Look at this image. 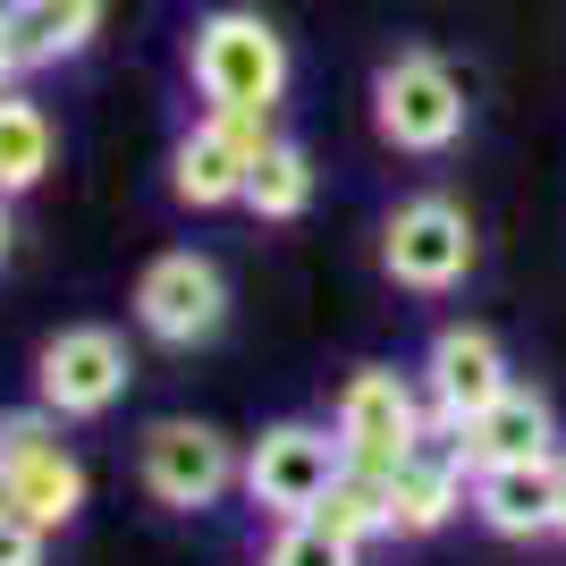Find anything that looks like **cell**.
<instances>
[{
    "label": "cell",
    "instance_id": "7c38bea8",
    "mask_svg": "<svg viewBox=\"0 0 566 566\" xmlns=\"http://www.w3.org/2000/svg\"><path fill=\"white\" fill-rule=\"evenodd\" d=\"M473 516L507 533V542H533V533H558V457H516V465H473Z\"/></svg>",
    "mask_w": 566,
    "mask_h": 566
},
{
    "label": "cell",
    "instance_id": "3957f363",
    "mask_svg": "<svg viewBox=\"0 0 566 566\" xmlns=\"http://www.w3.org/2000/svg\"><path fill=\"white\" fill-rule=\"evenodd\" d=\"M262 144H271V111H212L203 127L178 136V153H169V195L195 203V212L245 203V178H254Z\"/></svg>",
    "mask_w": 566,
    "mask_h": 566
},
{
    "label": "cell",
    "instance_id": "7402d4cb",
    "mask_svg": "<svg viewBox=\"0 0 566 566\" xmlns=\"http://www.w3.org/2000/svg\"><path fill=\"white\" fill-rule=\"evenodd\" d=\"M558 533H566V457H558Z\"/></svg>",
    "mask_w": 566,
    "mask_h": 566
},
{
    "label": "cell",
    "instance_id": "30bf717a",
    "mask_svg": "<svg viewBox=\"0 0 566 566\" xmlns=\"http://www.w3.org/2000/svg\"><path fill=\"white\" fill-rule=\"evenodd\" d=\"M34 389H43V406L60 415V423H85V415H111L118 389H127V347H118L111 331H60L43 347V364H34Z\"/></svg>",
    "mask_w": 566,
    "mask_h": 566
},
{
    "label": "cell",
    "instance_id": "e0dca14e",
    "mask_svg": "<svg viewBox=\"0 0 566 566\" xmlns=\"http://www.w3.org/2000/svg\"><path fill=\"white\" fill-rule=\"evenodd\" d=\"M51 169V118L25 94H0V195H25Z\"/></svg>",
    "mask_w": 566,
    "mask_h": 566
},
{
    "label": "cell",
    "instance_id": "d6986e66",
    "mask_svg": "<svg viewBox=\"0 0 566 566\" xmlns=\"http://www.w3.org/2000/svg\"><path fill=\"white\" fill-rule=\"evenodd\" d=\"M43 542H51V524L0 516V566H43Z\"/></svg>",
    "mask_w": 566,
    "mask_h": 566
},
{
    "label": "cell",
    "instance_id": "7a4b0ae2",
    "mask_svg": "<svg viewBox=\"0 0 566 566\" xmlns=\"http://www.w3.org/2000/svg\"><path fill=\"white\" fill-rule=\"evenodd\" d=\"M373 118L398 153H449L465 136V85L449 76V60L431 51H398L373 85Z\"/></svg>",
    "mask_w": 566,
    "mask_h": 566
},
{
    "label": "cell",
    "instance_id": "9a60e30c",
    "mask_svg": "<svg viewBox=\"0 0 566 566\" xmlns=\"http://www.w3.org/2000/svg\"><path fill=\"white\" fill-rule=\"evenodd\" d=\"M305 203H313V161L287 136H271L262 161H254V178H245V212L254 220H296Z\"/></svg>",
    "mask_w": 566,
    "mask_h": 566
},
{
    "label": "cell",
    "instance_id": "9c48e42d",
    "mask_svg": "<svg viewBox=\"0 0 566 566\" xmlns=\"http://www.w3.org/2000/svg\"><path fill=\"white\" fill-rule=\"evenodd\" d=\"M338 440H347V465L364 473H398V457L423 440V415H415V389H406L398 373H355L347 389H338Z\"/></svg>",
    "mask_w": 566,
    "mask_h": 566
},
{
    "label": "cell",
    "instance_id": "52a82bcc",
    "mask_svg": "<svg viewBox=\"0 0 566 566\" xmlns=\"http://www.w3.org/2000/svg\"><path fill=\"white\" fill-rule=\"evenodd\" d=\"M136 322L161 347H203V338L229 322V280H220L212 254H161L136 280Z\"/></svg>",
    "mask_w": 566,
    "mask_h": 566
},
{
    "label": "cell",
    "instance_id": "8fae6325",
    "mask_svg": "<svg viewBox=\"0 0 566 566\" xmlns=\"http://www.w3.org/2000/svg\"><path fill=\"white\" fill-rule=\"evenodd\" d=\"M423 380H431V415H449V423H473V415H482V406L507 389V355H499V338H491V331L457 322V331L431 338Z\"/></svg>",
    "mask_w": 566,
    "mask_h": 566
},
{
    "label": "cell",
    "instance_id": "8992f818",
    "mask_svg": "<svg viewBox=\"0 0 566 566\" xmlns=\"http://www.w3.org/2000/svg\"><path fill=\"white\" fill-rule=\"evenodd\" d=\"M0 473L18 482V507L34 524H60L85 507V473H76V457L60 449V415H0Z\"/></svg>",
    "mask_w": 566,
    "mask_h": 566
},
{
    "label": "cell",
    "instance_id": "6da1fadb",
    "mask_svg": "<svg viewBox=\"0 0 566 566\" xmlns=\"http://www.w3.org/2000/svg\"><path fill=\"white\" fill-rule=\"evenodd\" d=\"M195 85L212 111H271L287 94V43L254 9H212L195 25Z\"/></svg>",
    "mask_w": 566,
    "mask_h": 566
},
{
    "label": "cell",
    "instance_id": "ac0fdd59",
    "mask_svg": "<svg viewBox=\"0 0 566 566\" xmlns=\"http://www.w3.org/2000/svg\"><path fill=\"white\" fill-rule=\"evenodd\" d=\"M271 566H355V542H338L313 516H287V533L271 542Z\"/></svg>",
    "mask_w": 566,
    "mask_h": 566
},
{
    "label": "cell",
    "instance_id": "ba28073f",
    "mask_svg": "<svg viewBox=\"0 0 566 566\" xmlns=\"http://www.w3.org/2000/svg\"><path fill=\"white\" fill-rule=\"evenodd\" d=\"M237 473H245V465H237V449L220 440L212 423L169 415V423L144 431V491L161 499V507H212Z\"/></svg>",
    "mask_w": 566,
    "mask_h": 566
},
{
    "label": "cell",
    "instance_id": "ffe728a7",
    "mask_svg": "<svg viewBox=\"0 0 566 566\" xmlns=\"http://www.w3.org/2000/svg\"><path fill=\"white\" fill-rule=\"evenodd\" d=\"M9 76H18V43H9V9H0V94H9Z\"/></svg>",
    "mask_w": 566,
    "mask_h": 566
},
{
    "label": "cell",
    "instance_id": "277c9868",
    "mask_svg": "<svg viewBox=\"0 0 566 566\" xmlns=\"http://www.w3.org/2000/svg\"><path fill=\"white\" fill-rule=\"evenodd\" d=\"M347 473V440L313 423H280L262 431L254 457H245V491H254V507H271V516H313L322 499H331V482Z\"/></svg>",
    "mask_w": 566,
    "mask_h": 566
},
{
    "label": "cell",
    "instance_id": "44dd1931",
    "mask_svg": "<svg viewBox=\"0 0 566 566\" xmlns=\"http://www.w3.org/2000/svg\"><path fill=\"white\" fill-rule=\"evenodd\" d=\"M0 516H25V507H18V482H9V473H0Z\"/></svg>",
    "mask_w": 566,
    "mask_h": 566
},
{
    "label": "cell",
    "instance_id": "5bb4252c",
    "mask_svg": "<svg viewBox=\"0 0 566 566\" xmlns=\"http://www.w3.org/2000/svg\"><path fill=\"white\" fill-rule=\"evenodd\" d=\"M9 9V43H18V69H51V60H76L102 25V0H0Z\"/></svg>",
    "mask_w": 566,
    "mask_h": 566
},
{
    "label": "cell",
    "instance_id": "4fadbf2b",
    "mask_svg": "<svg viewBox=\"0 0 566 566\" xmlns=\"http://www.w3.org/2000/svg\"><path fill=\"white\" fill-rule=\"evenodd\" d=\"M465 440H473V465H516V457H558V415H549V398L542 389H499L482 415L465 423Z\"/></svg>",
    "mask_w": 566,
    "mask_h": 566
},
{
    "label": "cell",
    "instance_id": "2e32d148",
    "mask_svg": "<svg viewBox=\"0 0 566 566\" xmlns=\"http://www.w3.org/2000/svg\"><path fill=\"white\" fill-rule=\"evenodd\" d=\"M313 524H331L338 542H373V533H398V524H389V482H380V473H364V465H347L331 482V499H322V507H313Z\"/></svg>",
    "mask_w": 566,
    "mask_h": 566
},
{
    "label": "cell",
    "instance_id": "5b68a950",
    "mask_svg": "<svg viewBox=\"0 0 566 566\" xmlns=\"http://www.w3.org/2000/svg\"><path fill=\"white\" fill-rule=\"evenodd\" d=\"M380 262H389L398 287L440 296V287H457L473 271V229H465V212H457L449 195H415V203H398L389 229H380Z\"/></svg>",
    "mask_w": 566,
    "mask_h": 566
}]
</instances>
